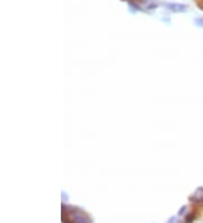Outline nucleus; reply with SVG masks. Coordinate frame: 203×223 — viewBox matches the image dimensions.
<instances>
[{
  "mask_svg": "<svg viewBox=\"0 0 203 223\" xmlns=\"http://www.w3.org/2000/svg\"><path fill=\"white\" fill-rule=\"evenodd\" d=\"M169 9L174 10V11H183L186 9V7L184 5H177V3H169L168 5Z\"/></svg>",
  "mask_w": 203,
  "mask_h": 223,
  "instance_id": "nucleus-1",
  "label": "nucleus"
}]
</instances>
